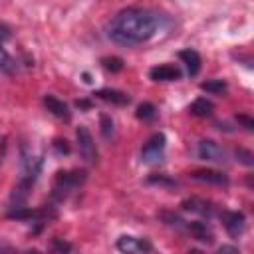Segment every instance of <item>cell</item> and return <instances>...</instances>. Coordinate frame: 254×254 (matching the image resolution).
<instances>
[{
    "label": "cell",
    "mask_w": 254,
    "mask_h": 254,
    "mask_svg": "<svg viewBox=\"0 0 254 254\" xmlns=\"http://www.w3.org/2000/svg\"><path fill=\"white\" fill-rule=\"evenodd\" d=\"M161 18L163 16L147 8H123L107 24V38L125 48L141 46L159 32Z\"/></svg>",
    "instance_id": "1"
},
{
    "label": "cell",
    "mask_w": 254,
    "mask_h": 254,
    "mask_svg": "<svg viewBox=\"0 0 254 254\" xmlns=\"http://www.w3.org/2000/svg\"><path fill=\"white\" fill-rule=\"evenodd\" d=\"M85 171L79 169H67V171H58L52 183V192H50V200L52 204H62L65 202L73 192H77L83 183H85Z\"/></svg>",
    "instance_id": "2"
},
{
    "label": "cell",
    "mask_w": 254,
    "mask_h": 254,
    "mask_svg": "<svg viewBox=\"0 0 254 254\" xmlns=\"http://www.w3.org/2000/svg\"><path fill=\"white\" fill-rule=\"evenodd\" d=\"M165 147H167V137H165V133H153L149 139H147V143L143 145V149H141V161L145 163V165H159V163H163V159H165Z\"/></svg>",
    "instance_id": "3"
},
{
    "label": "cell",
    "mask_w": 254,
    "mask_h": 254,
    "mask_svg": "<svg viewBox=\"0 0 254 254\" xmlns=\"http://www.w3.org/2000/svg\"><path fill=\"white\" fill-rule=\"evenodd\" d=\"M75 137H77V149H79L81 159H83L87 165H95L97 159H99V153H97V145H95V141H93L91 131H89L85 125H79V127L75 129Z\"/></svg>",
    "instance_id": "4"
},
{
    "label": "cell",
    "mask_w": 254,
    "mask_h": 254,
    "mask_svg": "<svg viewBox=\"0 0 254 254\" xmlns=\"http://www.w3.org/2000/svg\"><path fill=\"white\" fill-rule=\"evenodd\" d=\"M196 155L200 161H206V163H226L228 161V155H226V149L212 141V139H200L196 143Z\"/></svg>",
    "instance_id": "5"
},
{
    "label": "cell",
    "mask_w": 254,
    "mask_h": 254,
    "mask_svg": "<svg viewBox=\"0 0 254 254\" xmlns=\"http://www.w3.org/2000/svg\"><path fill=\"white\" fill-rule=\"evenodd\" d=\"M220 220H222V226H224V230L228 232V236L230 238H240L242 234H244V230H246V216H244V212H240V210H218V214H216Z\"/></svg>",
    "instance_id": "6"
},
{
    "label": "cell",
    "mask_w": 254,
    "mask_h": 254,
    "mask_svg": "<svg viewBox=\"0 0 254 254\" xmlns=\"http://www.w3.org/2000/svg\"><path fill=\"white\" fill-rule=\"evenodd\" d=\"M181 206H183V210L192 212V214H198L200 218H206V220H210V218H214L218 214V206L214 202L204 200V198H198V196L185 198L181 202Z\"/></svg>",
    "instance_id": "7"
},
{
    "label": "cell",
    "mask_w": 254,
    "mask_h": 254,
    "mask_svg": "<svg viewBox=\"0 0 254 254\" xmlns=\"http://www.w3.org/2000/svg\"><path fill=\"white\" fill-rule=\"evenodd\" d=\"M10 36H12L10 28L4 26V24H0V71L6 73V75H14V73L18 71V62H16V58L4 48V42L10 40Z\"/></svg>",
    "instance_id": "8"
},
{
    "label": "cell",
    "mask_w": 254,
    "mask_h": 254,
    "mask_svg": "<svg viewBox=\"0 0 254 254\" xmlns=\"http://www.w3.org/2000/svg\"><path fill=\"white\" fill-rule=\"evenodd\" d=\"M117 250L119 252H125V254H139V252H151L153 250V244L145 238H137V236H129V234H123L117 238Z\"/></svg>",
    "instance_id": "9"
},
{
    "label": "cell",
    "mask_w": 254,
    "mask_h": 254,
    "mask_svg": "<svg viewBox=\"0 0 254 254\" xmlns=\"http://www.w3.org/2000/svg\"><path fill=\"white\" fill-rule=\"evenodd\" d=\"M190 179L198 181V183H206V185H216V187H228L230 185L228 175L214 171V169H196L190 173Z\"/></svg>",
    "instance_id": "10"
},
{
    "label": "cell",
    "mask_w": 254,
    "mask_h": 254,
    "mask_svg": "<svg viewBox=\"0 0 254 254\" xmlns=\"http://www.w3.org/2000/svg\"><path fill=\"white\" fill-rule=\"evenodd\" d=\"M44 105H46V109L54 115V117H58V119H62V121H71V111H69V105L64 101V99H60V97H56V95H52V93H46L44 95Z\"/></svg>",
    "instance_id": "11"
},
{
    "label": "cell",
    "mask_w": 254,
    "mask_h": 254,
    "mask_svg": "<svg viewBox=\"0 0 254 254\" xmlns=\"http://www.w3.org/2000/svg\"><path fill=\"white\" fill-rule=\"evenodd\" d=\"M149 77L153 81H177L183 77V71L173 64H159L149 69Z\"/></svg>",
    "instance_id": "12"
},
{
    "label": "cell",
    "mask_w": 254,
    "mask_h": 254,
    "mask_svg": "<svg viewBox=\"0 0 254 254\" xmlns=\"http://www.w3.org/2000/svg\"><path fill=\"white\" fill-rule=\"evenodd\" d=\"M93 95L105 103H111V105H117V107H125L131 103V97L125 93V91H119V89H113V87H101L97 91H93Z\"/></svg>",
    "instance_id": "13"
},
{
    "label": "cell",
    "mask_w": 254,
    "mask_h": 254,
    "mask_svg": "<svg viewBox=\"0 0 254 254\" xmlns=\"http://www.w3.org/2000/svg\"><path fill=\"white\" fill-rule=\"evenodd\" d=\"M185 232H189L194 240H200L204 244H212L214 242V234L210 230V226L204 220H194V222H187Z\"/></svg>",
    "instance_id": "14"
},
{
    "label": "cell",
    "mask_w": 254,
    "mask_h": 254,
    "mask_svg": "<svg viewBox=\"0 0 254 254\" xmlns=\"http://www.w3.org/2000/svg\"><path fill=\"white\" fill-rule=\"evenodd\" d=\"M179 60L185 64L187 73H189L190 77L198 75L200 65H202V58H200V54H198L196 50H192V48H185V50H181V52H179Z\"/></svg>",
    "instance_id": "15"
},
{
    "label": "cell",
    "mask_w": 254,
    "mask_h": 254,
    "mask_svg": "<svg viewBox=\"0 0 254 254\" xmlns=\"http://www.w3.org/2000/svg\"><path fill=\"white\" fill-rule=\"evenodd\" d=\"M189 111H190V115H194V117H210L212 111H214V105H212V101L206 99V97H196V99L189 105Z\"/></svg>",
    "instance_id": "16"
},
{
    "label": "cell",
    "mask_w": 254,
    "mask_h": 254,
    "mask_svg": "<svg viewBox=\"0 0 254 254\" xmlns=\"http://www.w3.org/2000/svg\"><path fill=\"white\" fill-rule=\"evenodd\" d=\"M200 89L210 93V95H226L228 83L224 79H206V81L200 83Z\"/></svg>",
    "instance_id": "17"
},
{
    "label": "cell",
    "mask_w": 254,
    "mask_h": 254,
    "mask_svg": "<svg viewBox=\"0 0 254 254\" xmlns=\"http://www.w3.org/2000/svg\"><path fill=\"white\" fill-rule=\"evenodd\" d=\"M135 117L141 119V121H153L157 117V107L149 101H143L137 105V111H135Z\"/></svg>",
    "instance_id": "18"
},
{
    "label": "cell",
    "mask_w": 254,
    "mask_h": 254,
    "mask_svg": "<svg viewBox=\"0 0 254 254\" xmlns=\"http://www.w3.org/2000/svg\"><path fill=\"white\" fill-rule=\"evenodd\" d=\"M99 64H101V67H103V69H107V71H111V73L121 71V69H123V65H125V62H123L119 56H105V58H101V60H99Z\"/></svg>",
    "instance_id": "19"
},
{
    "label": "cell",
    "mask_w": 254,
    "mask_h": 254,
    "mask_svg": "<svg viewBox=\"0 0 254 254\" xmlns=\"http://www.w3.org/2000/svg\"><path fill=\"white\" fill-rule=\"evenodd\" d=\"M99 125H101V135H103V139H111L113 133H115V123H113V119H111L109 115L101 113V115H99Z\"/></svg>",
    "instance_id": "20"
},
{
    "label": "cell",
    "mask_w": 254,
    "mask_h": 254,
    "mask_svg": "<svg viewBox=\"0 0 254 254\" xmlns=\"http://www.w3.org/2000/svg\"><path fill=\"white\" fill-rule=\"evenodd\" d=\"M147 181H149L151 185H159V187H167V189H173V187L179 185L175 179H169L167 175H151Z\"/></svg>",
    "instance_id": "21"
},
{
    "label": "cell",
    "mask_w": 254,
    "mask_h": 254,
    "mask_svg": "<svg viewBox=\"0 0 254 254\" xmlns=\"http://www.w3.org/2000/svg\"><path fill=\"white\" fill-rule=\"evenodd\" d=\"M52 147H54L56 155H69L71 153V147H69V143L65 139H54Z\"/></svg>",
    "instance_id": "22"
},
{
    "label": "cell",
    "mask_w": 254,
    "mask_h": 254,
    "mask_svg": "<svg viewBox=\"0 0 254 254\" xmlns=\"http://www.w3.org/2000/svg\"><path fill=\"white\" fill-rule=\"evenodd\" d=\"M50 250L52 252H71V244L69 242H64L62 238H52Z\"/></svg>",
    "instance_id": "23"
},
{
    "label": "cell",
    "mask_w": 254,
    "mask_h": 254,
    "mask_svg": "<svg viewBox=\"0 0 254 254\" xmlns=\"http://www.w3.org/2000/svg\"><path fill=\"white\" fill-rule=\"evenodd\" d=\"M234 155H236V157H238V161H240V163H244L246 167H252V165H254V161H252V159H254V155H252L248 149H236V151H234Z\"/></svg>",
    "instance_id": "24"
},
{
    "label": "cell",
    "mask_w": 254,
    "mask_h": 254,
    "mask_svg": "<svg viewBox=\"0 0 254 254\" xmlns=\"http://www.w3.org/2000/svg\"><path fill=\"white\" fill-rule=\"evenodd\" d=\"M236 119H238V121H240V123H242V125H244L248 131H252V129H254V121H252L248 115H238Z\"/></svg>",
    "instance_id": "25"
},
{
    "label": "cell",
    "mask_w": 254,
    "mask_h": 254,
    "mask_svg": "<svg viewBox=\"0 0 254 254\" xmlns=\"http://www.w3.org/2000/svg\"><path fill=\"white\" fill-rule=\"evenodd\" d=\"M75 105H77L79 109H91V101H87V99H77Z\"/></svg>",
    "instance_id": "26"
},
{
    "label": "cell",
    "mask_w": 254,
    "mask_h": 254,
    "mask_svg": "<svg viewBox=\"0 0 254 254\" xmlns=\"http://www.w3.org/2000/svg\"><path fill=\"white\" fill-rule=\"evenodd\" d=\"M218 252H238V254H240V250H238L236 246H220Z\"/></svg>",
    "instance_id": "27"
}]
</instances>
